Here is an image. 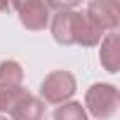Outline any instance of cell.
I'll list each match as a JSON object with an SVG mask.
<instances>
[{
    "label": "cell",
    "mask_w": 120,
    "mask_h": 120,
    "mask_svg": "<svg viewBox=\"0 0 120 120\" xmlns=\"http://www.w3.org/2000/svg\"><path fill=\"white\" fill-rule=\"evenodd\" d=\"M75 90H78V82L71 71H52L40 82V99L45 104L59 106V104L68 101L75 94Z\"/></svg>",
    "instance_id": "obj_2"
},
{
    "label": "cell",
    "mask_w": 120,
    "mask_h": 120,
    "mask_svg": "<svg viewBox=\"0 0 120 120\" xmlns=\"http://www.w3.org/2000/svg\"><path fill=\"white\" fill-rule=\"evenodd\" d=\"M52 12H64V10H75L82 0H45Z\"/></svg>",
    "instance_id": "obj_10"
},
{
    "label": "cell",
    "mask_w": 120,
    "mask_h": 120,
    "mask_svg": "<svg viewBox=\"0 0 120 120\" xmlns=\"http://www.w3.org/2000/svg\"><path fill=\"white\" fill-rule=\"evenodd\" d=\"M5 10H10V0H0V12H5Z\"/></svg>",
    "instance_id": "obj_11"
},
{
    "label": "cell",
    "mask_w": 120,
    "mask_h": 120,
    "mask_svg": "<svg viewBox=\"0 0 120 120\" xmlns=\"http://www.w3.org/2000/svg\"><path fill=\"white\" fill-rule=\"evenodd\" d=\"M17 14H19L21 26L28 31H42L49 26V19H52V10L47 7L45 0H31L17 10Z\"/></svg>",
    "instance_id": "obj_5"
},
{
    "label": "cell",
    "mask_w": 120,
    "mask_h": 120,
    "mask_svg": "<svg viewBox=\"0 0 120 120\" xmlns=\"http://www.w3.org/2000/svg\"><path fill=\"white\" fill-rule=\"evenodd\" d=\"M82 19H85V14L78 12V10H64V12H56V14L49 19L52 38H54L59 45H64V47L78 45V40H80V31H82Z\"/></svg>",
    "instance_id": "obj_3"
},
{
    "label": "cell",
    "mask_w": 120,
    "mask_h": 120,
    "mask_svg": "<svg viewBox=\"0 0 120 120\" xmlns=\"http://www.w3.org/2000/svg\"><path fill=\"white\" fill-rule=\"evenodd\" d=\"M17 87H24V68L14 59H5L0 61V92Z\"/></svg>",
    "instance_id": "obj_8"
},
{
    "label": "cell",
    "mask_w": 120,
    "mask_h": 120,
    "mask_svg": "<svg viewBox=\"0 0 120 120\" xmlns=\"http://www.w3.org/2000/svg\"><path fill=\"white\" fill-rule=\"evenodd\" d=\"M0 120H7V118H0Z\"/></svg>",
    "instance_id": "obj_12"
},
{
    "label": "cell",
    "mask_w": 120,
    "mask_h": 120,
    "mask_svg": "<svg viewBox=\"0 0 120 120\" xmlns=\"http://www.w3.org/2000/svg\"><path fill=\"white\" fill-rule=\"evenodd\" d=\"M85 14H87V19H90L92 24H97L104 33L118 31V26H120V7L113 5L111 0H90Z\"/></svg>",
    "instance_id": "obj_4"
},
{
    "label": "cell",
    "mask_w": 120,
    "mask_h": 120,
    "mask_svg": "<svg viewBox=\"0 0 120 120\" xmlns=\"http://www.w3.org/2000/svg\"><path fill=\"white\" fill-rule=\"evenodd\" d=\"M52 118H54V120H87V111H85L82 104L68 99V101H64V104H59V108L54 111Z\"/></svg>",
    "instance_id": "obj_9"
},
{
    "label": "cell",
    "mask_w": 120,
    "mask_h": 120,
    "mask_svg": "<svg viewBox=\"0 0 120 120\" xmlns=\"http://www.w3.org/2000/svg\"><path fill=\"white\" fill-rule=\"evenodd\" d=\"M10 120H42L45 115V101L40 97H33L31 92H21L14 104L10 106Z\"/></svg>",
    "instance_id": "obj_6"
},
{
    "label": "cell",
    "mask_w": 120,
    "mask_h": 120,
    "mask_svg": "<svg viewBox=\"0 0 120 120\" xmlns=\"http://www.w3.org/2000/svg\"><path fill=\"white\" fill-rule=\"evenodd\" d=\"M120 106V92L111 82H94L85 92V108L97 120H108Z\"/></svg>",
    "instance_id": "obj_1"
},
{
    "label": "cell",
    "mask_w": 120,
    "mask_h": 120,
    "mask_svg": "<svg viewBox=\"0 0 120 120\" xmlns=\"http://www.w3.org/2000/svg\"><path fill=\"white\" fill-rule=\"evenodd\" d=\"M99 61L108 73L120 71V33L108 31L101 38V52H99Z\"/></svg>",
    "instance_id": "obj_7"
}]
</instances>
